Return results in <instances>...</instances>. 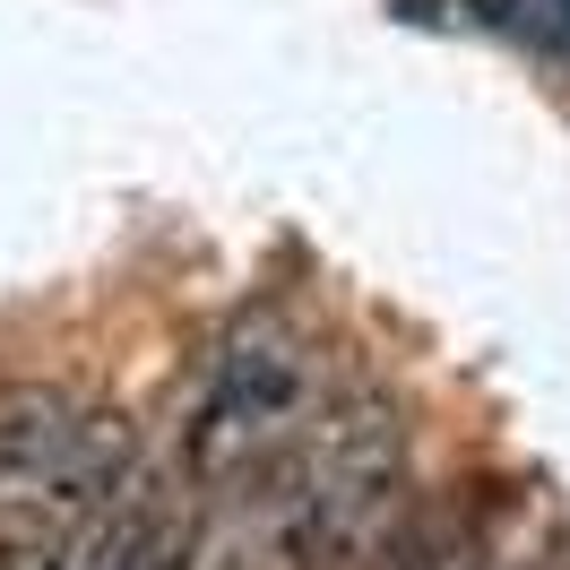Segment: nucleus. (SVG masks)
I'll return each mask as SVG.
<instances>
[{"instance_id": "obj_1", "label": "nucleus", "mask_w": 570, "mask_h": 570, "mask_svg": "<svg viewBox=\"0 0 570 570\" xmlns=\"http://www.w3.org/2000/svg\"><path fill=\"white\" fill-rule=\"evenodd\" d=\"M303 346L285 328H243L225 355H216V381H208V406L190 424V466L199 475H250L285 441V424L303 415Z\"/></svg>"}, {"instance_id": "obj_2", "label": "nucleus", "mask_w": 570, "mask_h": 570, "mask_svg": "<svg viewBox=\"0 0 570 570\" xmlns=\"http://www.w3.org/2000/svg\"><path fill=\"white\" fill-rule=\"evenodd\" d=\"M130 493H139V424L121 406H70V432H61V459L43 475L36 510L52 528H70V519H96Z\"/></svg>"}, {"instance_id": "obj_3", "label": "nucleus", "mask_w": 570, "mask_h": 570, "mask_svg": "<svg viewBox=\"0 0 570 570\" xmlns=\"http://www.w3.org/2000/svg\"><path fill=\"white\" fill-rule=\"evenodd\" d=\"M61 432H70V397L61 390L0 397V510H36L43 475L61 459Z\"/></svg>"}, {"instance_id": "obj_4", "label": "nucleus", "mask_w": 570, "mask_h": 570, "mask_svg": "<svg viewBox=\"0 0 570 570\" xmlns=\"http://www.w3.org/2000/svg\"><path fill=\"white\" fill-rule=\"evenodd\" d=\"M199 562V528H190V510H139V535H130V553L121 570H190Z\"/></svg>"}, {"instance_id": "obj_5", "label": "nucleus", "mask_w": 570, "mask_h": 570, "mask_svg": "<svg viewBox=\"0 0 570 570\" xmlns=\"http://www.w3.org/2000/svg\"><path fill=\"white\" fill-rule=\"evenodd\" d=\"M519 36H528L535 52L570 61V0H528V9H519Z\"/></svg>"}, {"instance_id": "obj_6", "label": "nucleus", "mask_w": 570, "mask_h": 570, "mask_svg": "<svg viewBox=\"0 0 570 570\" xmlns=\"http://www.w3.org/2000/svg\"><path fill=\"white\" fill-rule=\"evenodd\" d=\"M190 570H277L268 553H250V544H225V553H199Z\"/></svg>"}, {"instance_id": "obj_7", "label": "nucleus", "mask_w": 570, "mask_h": 570, "mask_svg": "<svg viewBox=\"0 0 570 570\" xmlns=\"http://www.w3.org/2000/svg\"><path fill=\"white\" fill-rule=\"evenodd\" d=\"M466 9H475L484 27H519V9H528V0H466Z\"/></svg>"}]
</instances>
